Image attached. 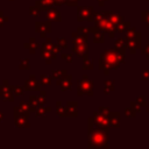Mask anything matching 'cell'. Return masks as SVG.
<instances>
[{
    "label": "cell",
    "mask_w": 149,
    "mask_h": 149,
    "mask_svg": "<svg viewBox=\"0 0 149 149\" xmlns=\"http://www.w3.org/2000/svg\"><path fill=\"white\" fill-rule=\"evenodd\" d=\"M0 97H2L5 100L12 101L14 99L13 92H12V87L8 84V80H5L2 83V85L0 86Z\"/></svg>",
    "instance_id": "6da1fadb"
},
{
    "label": "cell",
    "mask_w": 149,
    "mask_h": 149,
    "mask_svg": "<svg viewBox=\"0 0 149 149\" xmlns=\"http://www.w3.org/2000/svg\"><path fill=\"white\" fill-rule=\"evenodd\" d=\"M24 87H26V90H37L38 88V85H37V81L34 79V77H31L30 79L26 80Z\"/></svg>",
    "instance_id": "7a4b0ae2"
},
{
    "label": "cell",
    "mask_w": 149,
    "mask_h": 149,
    "mask_svg": "<svg viewBox=\"0 0 149 149\" xmlns=\"http://www.w3.org/2000/svg\"><path fill=\"white\" fill-rule=\"evenodd\" d=\"M15 125H16V127H28L29 126V123L27 122L26 116H23V115H20V116L15 118Z\"/></svg>",
    "instance_id": "3957f363"
},
{
    "label": "cell",
    "mask_w": 149,
    "mask_h": 149,
    "mask_svg": "<svg viewBox=\"0 0 149 149\" xmlns=\"http://www.w3.org/2000/svg\"><path fill=\"white\" fill-rule=\"evenodd\" d=\"M51 0H38L37 2H36V6L37 7H40L41 9L42 8H49L50 7V5H51Z\"/></svg>",
    "instance_id": "277c9868"
},
{
    "label": "cell",
    "mask_w": 149,
    "mask_h": 149,
    "mask_svg": "<svg viewBox=\"0 0 149 149\" xmlns=\"http://www.w3.org/2000/svg\"><path fill=\"white\" fill-rule=\"evenodd\" d=\"M10 87H12V92H13V94H15V95H21V94L23 93V88L20 87V86H17V85H15V86H10Z\"/></svg>",
    "instance_id": "5b68a950"
},
{
    "label": "cell",
    "mask_w": 149,
    "mask_h": 149,
    "mask_svg": "<svg viewBox=\"0 0 149 149\" xmlns=\"http://www.w3.org/2000/svg\"><path fill=\"white\" fill-rule=\"evenodd\" d=\"M36 47H37V44L35 43L34 40H30V43H26V48H30V52H34Z\"/></svg>",
    "instance_id": "8992f818"
},
{
    "label": "cell",
    "mask_w": 149,
    "mask_h": 149,
    "mask_svg": "<svg viewBox=\"0 0 149 149\" xmlns=\"http://www.w3.org/2000/svg\"><path fill=\"white\" fill-rule=\"evenodd\" d=\"M20 69H29V61L28 59H22L20 62Z\"/></svg>",
    "instance_id": "52a82bcc"
},
{
    "label": "cell",
    "mask_w": 149,
    "mask_h": 149,
    "mask_svg": "<svg viewBox=\"0 0 149 149\" xmlns=\"http://www.w3.org/2000/svg\"><path fill=\"white\" fill-rule=\"evenodd\" d=\"M55 17H58V13L57 12H54L52 9L48 13V19L49 20H55Z\"/></svg>",
    "instance_id": "ba28073f"
},
{
    "label": "cell",
    "mask_w": 149,
    "mask_h": 149,
    "mask_svg": "<svg viewBox=\"0 0 149 149\" xmlns=\"http://www.w3.org/2000/svg\"><path fill=\"white\" fill-rule=\"evenodd\" d=\"M30 14L34 15V16H37L38 15V10L36 7H30Z\"/></svg>",
    "instance_id": "9c48e42d"
},
{
    "label": "cell",
    "mask_w": 149,
    "mask_h": 149,
    "mask_svg": "<svg viewBox=\"0 0 149 149\" xmlns=\"http://www.w3.org/2000/svg\"><path fill=\"white\" fill-rule=\"evenodd\" d=\"M5 21H7V17H5L3 14H2V12H0V27L3 24Z\"/></svg>",
    "instance_id": "30bf717a"
},
{
    "label": "cell",
    "mask_w": 149,
    "mask_h": 149,
    "mask_svg": "<svg viewBox=\"0 0 149 149\" xmlns=\"http://www.w3.org/2000/svg\"><path fill=\"white\" fill-rule=\"evenodd\" d=\"M2 120H3V114H2L1 112H0V122H1Z\"/></svg>",
    "instance_id": "8fae6325"
},
{
    "label": "cell",
    "mask_w": 149,
    "mask_h": 149,
    "mask_svg": "<svg viewBox=\"0 0 149 149\" xmlns=\"http://www.w3.org/2000/svg\"><path fill=\"white\" fill-rule=\"evenodd\" d=\"M55 1H56V0H55ZM57 1H58V0H57ZM58 2H59V1H58Z\"/></svg>",
    "instance_id": "7c38bea8"
},
{
    "label": "cell",
    "mask_w": 149,
    "mask_h": 149,
    "mask_svg": "<svg viewBox=\"0 0 149 149\" xmlns=\"http://www.w3.org/2000/svg\"><path fill=\"white\" fill-rule=\"evenodd\" d=\"M10 1H12V0H10Z\"/></svg>",
    "instance_id": "4fadbf2b"
}]
</instances>
